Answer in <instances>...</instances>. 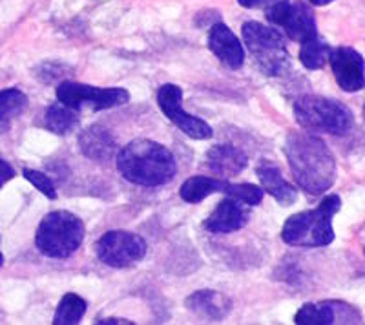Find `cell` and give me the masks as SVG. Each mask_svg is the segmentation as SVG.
<instances>
[{
	"instance_id": "cb8c5ba5",
	"label": "cell",
	"mask_w": 365,
	"mask_h": 325,
	"mask_svg": "<svg viewBox=\"0 0 365 325\" xmlns=\"http://www.w3.org/2000/svg\"><path fill=\"white\" fill-rule=\"evenodd\" d=\"M225 196L234 197V200L241 201V203H245L247 207H256L263 201V196H265V192H263L262 187H257V185L252 183H230L228 181V187L225 190Z\"/></svg>"
},
{
	"instance_id": "44dd1931",
	"label": "cell",
	"mask_w": 365,
	"mask_h": 325,
	"mask_svg": "<svg viewBox=\"0 0 365 325\" xmlns=\"http://www.w3.org/2000/svg\"><path fill=\"white\" fill-rule=\"evenodd\" d=\"M28 106V97L19 88H8L0 92V134L11 128L13 121Z\"/></svg>"
},
{
	"instance_id": "52a82bcc",
	"label": "cell",
	"mask_w": 365,
	"mask_h": 325,
	"mask_svg": "<svg viewBox=\"0 0 365 325\" xmlns=\"http://www.w3.org/2000/svg\"><path fill=\"white\" fill-rule=\"evenodd\" d=\"M58 103L77 110H91V112H101V110L117 108V106L126 105L130 100V93L125 88H97L90 84L73 83V81H64L55 90Z\"/></svg>"
},
{
	"instance_id": "e0dca14e",
	"label": "cell",
	"mask_w": 365,
	"mask_h": 325,
	"mask_svg": "<svg viewBox=\"0 0 365 325\" xmlns=\"http://www.w3.org/2000/svg\"><path fill=\"white\" fill-rule=\"evenodd\" d=\"M256 174L259 183H262L263 192L270 194L282 207H289L298 200V190L283 177L279 168L274 167L272 162H262L256 168Z\"/></svg>"
},
{
	"instance_id": "ba28073f",
	"label": "cell",
	"mask_w": 365,
	"mask_h": 325,
	"mask_svg": "<svg viewBox=\"0 0 365 325\" xmlns=\"http://www.w3.org/2000/svg\"><path fill=\"white\" fill-rule=\"evenodd\" d=\"M148 252L145 238L128 230H110L96 243V254L104 265L113 269L132 267Z\"/></svg>"
},
{
	"instance_id": "d6986e66",
	"label": "cell",
	"mask_w": 365,
	"mask_h": 325,
	"mask_svg": "<svg viewBox=\"0 0 365 325\" xmlns=\"http://www.w3.org/2000/svg\"><path fill=\"white\" fill-rule=\"evenodd\" d=\"M227 180H221V177H207V175H195V177H190L185 183L181 185V194L182 201L187 203H201L203 200H207L212 194H225L227 190Z\"/></svg>"
},
{
	"instance_id": "7c38bea8",
	"label": "cell",
	"mask_w": 365,
	"mask_h": 325,
	"mask_svg": "<svg viewBox=\"0 0 365 325\" xmlns=\"http://www.w3.org/2000/svg\"><path fill=\"white\" fill-rule=\"evenodd\" d=\"M334 73V79L344 92H360L365 84L364 57L360 51L349 46H338L329 53V61Z\"/></svg>"
},
{
	"instance_id": "ac0fdd59",
	"label": "cell",
	"mask_w": 365,
	"mask_h": 325,
	"mask_svg": "<svg viewBox=\"0 0 365 325\" xmlns=\"http://www.w3.org/2000/svg\"><path fill=\"white\" fill-rule=\"evenodd\" d=\"M79 146L81 152L93 161H108L117 152V143L113 135L99 125L84 130L79 135Z\"/></svg>"
},
{
	"instance_id": "603a6c76",
	"label": "cell",
	"mask_w": 365,
	"mask_h": 325,
	"mask_svg": "<svg viewBox=\"0 0 365 325\" xmlns=\"http://www.w3.org/2000/svg\"><path fill=\"white\" fill-rule=\"evenodd\" d=\"M86 300L81 298L79 294L68 292L64 294L63 300L58 301L57 311H55L53 324L55 325H77L83 316L86 314Z\"/></svg>"
},
{
	"instance_id": "3957f363",
	"label": "cell",
	"mask_w": 365,
	"mask_h": 325,
	"mask_svg": "<svg viewBox=\"0 0 365 325\" xmlns=\"http://www.w3.org/2000/svg\"><path fill=\"white\" fill-rule=\"evenodd\" d=\"M341 200L329 194L312 210L292 214L282 229V239L291 247H325L334 242L332 217L340 212Z\"/></svg>"
},
{
	"instance_id": "484cf974",
	"label": "cell",
	"mask_w": 365,
	"mask_h": 325,
	"mask_svg": "<svg viewBox=\"0 0 365 325\" xmlns=\"http://www.w3.org/2000/svg\"><path fill=\"white\" fill-rule=\"evenodd\" d=\"M237 2L247 9H269L270 6H276L285 0H237Z\"/></svg>"
},
{
	"instance_id": "f546056e",
	"label": "cell",
	"mask_w": 365,
	"mask_h": 325,
	"mask_svg": "<svg viewBox=\"0 0 365 325\" xmlns=\"http://www.w3.org/2000/svg\"><path fill=\"white\" fill-rule=\"evenodd\" d=\"M4 265V256H2V252H0V267Z\"/></svg>"
},
{
	"instance_id": "8fae6325",
	"label": "cell",
	"mask_w": 365,
	"mask_h": 325,
	"mask_svg": "<svg viewBox=\"0 0 365 325\" xmlns=\"http://www.w3.org/2000/svg\"><path fill=\"white\" fill-rule=\"evenodd\" d=\"M361 314L353 305L344 301H318L305 304L294 316L298 325H331V324H360Z\"/></svg>"
},
{
	"instance_id": "83f0119b",
	"label": "cell",
	"mask_w": 365,
	"mask_h": 325,
	"mask_svg": "<svg viewBox=\"0 0 365 325\" xmlns=\"http://www.w3.org/2000/svg\"><path fill=\"white\" fill-rule=\"evenodd\" d=\"M96 324H103V325H115V324H133L130 320H123V318H99Z\"/></svg>"
},
{
	"instance_id": "30bf717a",
	"label": "cell",
	"mask_w": 365,
	"mask_h": 325,
	"mask_svg": "<svg viewBox=\"0 0 365 325\" xmlns=\"http://www.w3.org/2000/svg\"><path fill=\"white\" fill-rule=\"evenodd\" d=\"M265 13L270 24L285 29V33L299 44L318 35L314 13L302 0H296V2L285 0L276 6H270L269 9H265Z\"/></svg>"
},
{
	"instance_id": "ffe728a7",
	"label": "cell",
	"mask_w": 365,
	"mask_h": 325,
	"mask_svg": "<svg viewBox=\"0 0 365 325\" xmlns=\"http://www.w3.org/2000/svg\"><path fill=\"white\" fill-rule=\"evenodd\" d=\"M79 112L63 103H53L42 115V126L55 135H68L79 126Z\"/></svg>"
},
{
	"instance_id": "9c48e42d",
	"label": "cell",
	"mask_w": 365,
	"mask_h": 325,
	"mask_svg": "<svg viewBox=\"0 0 365 325\" xmlns=\"http://www.w3.org/2000/svg\"><path fill=\"white\" fill-rule=\"evenodd\" d=\"M158 105L161 112L170 119V123H174L188 138L203 141V139H210L214 135V130L208 123L182 110V90L178 84L168 83L159 86Z\"/></svg>"
},
{
	"instance_id": "4fadbf2b",
	"label": "cell",
	"mask_w": 365,
	"mask_h": 325,
	"mask_svg": "<svg viewBox=\"0 0 365 325\" xmlns=\"http://www.w3.org/2000/svg\"><path fill=\"white\" fill-rule=\"evenodd\" d=\"M249 220L250 214L245 203L227 196L203 221V229L210 234H230L243 229L249 223Z\"/></svg>"
},
{
	"instance_id": "9a60e30c",
	"label": "cell",
	"mask_w": 365,
	"mask_h": 325,
	"mask_svg": "<svg viewBox=\"0 0 365 325\" xmlns=\"http://www.w3.org/2000/svg\"><path fill=\"white\" fill-rule=\"evenodd\" d=\"M207 167L212 174L225 180L245 170L249 167V158L232 145H216L207 152Z\"/></svg>"
},
{
	"instance_id": "8992f818",
	"label": "cell",
	"mask_w": 365,
	"mask_h": 325,
	"mask_svg": "<svg viewBox=\"0 0 365 325\" xmlns=\"http://www.w3.org/2000/svg\"><path fill=\"white\" fill-rule=\"evenodd\" d=\"M243 42L256 58L257 66L265 71L267 76H282L287 68L291 66V55L287 50L285 38L278 29L262 22H245L241 28Z\"/></svg>"
},
{
	"instance_id": "2e32d148",
	"label": "cell",
	"mask_w": 365,
	"mask_h": 325,
	"mask_svg": "<svg viewBox=\"0 0 365 325\" xmlns=\"http://www.w3.org/2000/svg\"><path fill=\"white\" fill-rule=\"evenodd\" d=\"M187 307L190 309L192 313L197 314L200 318H205V320L217 321L227 318V314L230 313V300L225 296L223 292L217 291H195L194 294L187 298Z\"/></svg>"
},
{
	"instance_id": "5b68a950",
	"label": "cell",
	"mask_w": 365,
	"mask_h": 325,
	"mask_svg": "<svg viewBox=\"0 0 365 325\" xmlns=\"http://www.w3.org/2000/svg\"><path fill=\"white\" fill-rule=\"evenodd\" d=\"M84 223L79 216L68 210L46 214L35 234V243L41 254L48 258H68L79 249L84 239Z\"/></svg>"
},
{
	"instance_id": "7a4b0ae2",
	"label": "cell",
	"mask_w": 365,
	"mask_h": 325,
	"mask_svg": "<svg viewBox=\"0 0 365 325\" xmlns=\"http://www.w3.org/2000/svg\"><path fill=\"white\" fill-rule=\"evenodd\" d=\"M117 170L126 181L141 187H161L178 174V161L166 146L152 139H135L117 154Z\"/></svg>"
},
{
	"instance_id": "f1b7e54d",
	"label": "cell",
	"mask_w": 365,
	"mask_h": 325,
	"mask_svg": "<svg viewBox=\"0 0 365 325\" xmlns=\"http://www.w3.org/2000/svg\"><path fill=\"white\" fill-rule=\"evenodd\" d=\"M309 2L314 6H327V4H331L332 0H309Z\"/></svg>"
},
{
	"instance_id": "d4e9b609",
	"label": "cell",
	"mask_w": 365,
	"mask_h": 325,
	"mask_svg": "<svg viewBox=\"0 0 365 325\" xmlns=\"http://www.w3.org/2000/svg\"><path fill=\"white\" fill-rule=\"evenodd\" d=\"M22 174H24L26 180L34 185V187L37 188L41 194H44L48 200H57V190H55L53 181H51L50 177L44 174V172L34 170V168H24V170H22Z\"/></svg>"
},
{
	"instance_id": "5bb4252c",
	"label": "cell",
	"mask_w": 365,
	"mask_h": 325,
	"mask_svg": "<svg viewBox=\"0 0 365 325\" xmlns=\"http://www.w3.org/2000/svg\"><path fill=\"white\" fill-rule=\"evenodd\" d=\"M208 48L230 70H240L245 63V50L232 29L223 22H216L208 33Z\"/></svg>"
},
{
	"instance_id": "4316f807",
	"label": "cell",
	"mask_w": 365,
	"mask_h": 325,
	"mask_svg": "<svg viewBox=\"0 0 365 325\" xmlns=\"http://www.w3.org/2000/svg\"><path fill=\"white\" fill-rule=\"evenodd\" d=\"M13 177H15V170H13L11 165L4 159H0V188L4 187L8 181H11Z\"/></svg>"
},
{
	"instance_id": "277c9868",
	"label": "cell",
	"mask_w": 365,
	"mask_h": 325,
	"mask_svg": "<svg viewBox=\"0 0 365 325\" xmlns=\"http://www.w3.org/2000/svg\"><path fill=\"white\" fill-rule=\"evenodd\" d=\"M296 121L309 132L345 135L354 126L353 112L340 103L322 96H303L294 103Z\"/></svg>"
},
{
	"instance_id": "7402d4cb",
	"label": "cell",
	"mask_w": 365,
	"mask_h": 325,
	"mask_svg": "<svg viewBox=\"0 0 365 325\" xmlns=\"http://www.w3.org/2000/svg\"><path fill=\"white\" fill-rule=\"evenodd\" d=\"M329 53H331V46L327 44V41L314 35V37L302 42L299 61L307 70H322L327 64Z\"/></svg>"
},
{
	"instance_id": "6da1fadb",
	"label": "cell",
	"mask_w": 365,
	"mask_h": 325,
	"mask_svg": "<svg viewBox=\"0 0 365 325\" xmlns=\"http://www.w3.org/2000/svg\"><path fill=\"white\" fill-rule=\"evenodd\" d=\"M285 155L296 183L309 194H324L334 185L336 159L327 143L311 132H294L285 139Z\"/></svg>"
}]
</instances>
